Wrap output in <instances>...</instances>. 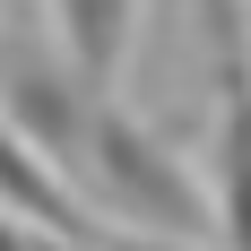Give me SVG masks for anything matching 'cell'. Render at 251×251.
Returning a JSON list of instances; mask_svg holds the SVG:
<instances>
[{"instance_id": "obj_1", "label": "cell", "mask_w": 251, "mask_h": 251, "mask_svg": "<svg viewBox=\"0 0 251 251\" xmlns=\"http://www.w3.org/2000/svg\"><path fill=\"white\" fill-rule=\"evenodd\" d=\"M9 130H18L26 148H44L61 174L104 208V217H122L139 234H174V243H208V234H226V208L208 182H191L165 139L148 122H130L113 87L70 70H52L44 52L9 44Z\"/></svg>"}, {"instance_id": "obj_2", "label": "cell", "mask_w": 251, "mask_h": 251, "mask_svg": "<svg viewBox=\"0 0 251 251\" xmlns=\"http://www.w3.org/2000/svg\"><path fill=\"white\" fill-rule=\"evenodd\" d=\"M208 78H217V208L226 251H251V0H200Z\"/></svg>"}, {"instance_id": "obj_3", "label": "cell", "mask_w": 251, "mask_h": 251, "mask_svg": "<svg viewBox=\"0 0 251 251\" xmlns=\"http://www.w3.org/2000/svg\"><path fill=\"white\" fill-rule=\"evenodd\" d=\"M52 156L44 148H18V130H9V165H0V174H9V217H18V226H35V234H70V243H96V217H87V191H61V182L44 174Z\"/></svg>"}, {"instance_id": "obj_4", "label": "cell", "mask_w": 251, "mask_h": 251, "mask_svg": "<svg viewBox=\"0 0 251 251\" xmlns=\"http://www.w3.org/2000/svg\"><path fill=\"white\" fill-rule=\"evenodd\" d=\"M52 18H61V52H70L87 78H122L130 61V35H139V0H52Z\"/></svg>"}]
</instances>
